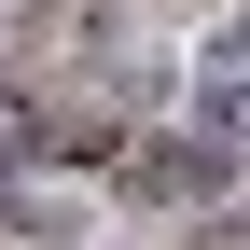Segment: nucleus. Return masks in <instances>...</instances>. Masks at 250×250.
<instances>
[{
	"mask_svg": "<svg viewBox=\"0 0 250 250\" xmlns=\"http://www.w3.org/2000/svg\"><path fill=\"white\" fill-rule=\"evenodd\" d=\"M0 236H42V208H28V195H14V181H0Z\"/></svg>",
	"mask_w": 250,
	"mask_h": 250,
	"instance_id": "4",
	"label": "nucleus"
},
{
	"mask_svg": "<svg viewBox=\"0 0 250 250\" xmlns=\"http://www.w3.org/2000/svg\"><path fill=\"white\" fill-rule=\"evenodd\" d=\"M125 195H153V208L223 195V139H139V153H125Z\"/></svg>",
	"mask_w": 250,
	"mask_h": 250,
	"instance_id": "1",
	"label": "nucleus"
},
{
	"mask_svg": "<svg viewBox=\"0 0 250 250\" xmlns=\"http://www.w3.org/2000/svg\"><path fill=\"white\" fill-rule=\"evenodd\" d=\"M236 56H250V14H236Z\"/></svg>",
	"mask_w": 250,
	"mask_h": 250,
	"instance_id": "6",
	"label": "nucleus"
},
{
	"mask_svg": "<svg viewBox=\"0 0 250 250\" xmlns=\"http://www.w3.org/2000/svg\"><path fill=\"white\" fill-rule=\"evenodd\" d=\"M195 250H250V223H208V236H195Z\"/></svg>",
	"mask_w": 250,
	"mask_h": 250,
	"instance_id": "5",
	"label": "nucleus"
},
{
	"mask_svg": "<svg viewBox=\"0 0 250 250\" xmlns=\"http://www.w3.org/2000/svg\"><path fill=\"white\" fill-rule=\"evenodd\" d=\"M195 139H223V153L250 139V70H223V83H195Z\"/></svg>",
	"mask_w": 250,
	"mask_h": 250,
	"instance_id": "3",
	"label": "nucleus"
},
{
	"mask_svg": "<svg viewBox=\"0 0 250 250\" xmlns=\"http://www.w3.org/2000/svg\"><path fill=\"white\" fill-rule=\"evenodd\" d=\"M28 167H125L111 111H28Z\"/></svg>",
	"mask_w": 250,
	"mask_h": 250,
	"instance_id": "2",
	"label": "nucleus"
}]
</instances>
